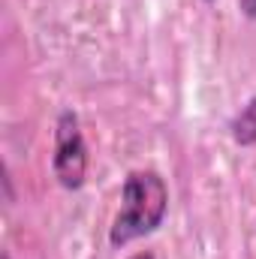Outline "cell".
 Segmentation results:
<instances>
[{
	"mask_svg": "<svg viewBox=\"0 0 256 259\" xmlns=\"http://www.w3.org/2000/svg\"><path fill=\"white\" fill-rule=\"evenodd\" d=\"M169 211L166 178L154 169H133L121 187V208L109 229L112 247H127L130 241L157 232Z\"/></svg>",
	"mask_w": 256,
	"mask_h": 259,
	"instance_id": "6da1fadb",
	"label": "cell"
},
{
	"mask_svg": "<svg viewBox=\"0 0 256 259\" xmlns=\"http://www.w3.org/2000/svg\"><path fill=\"white\" fill-rule=\"evenodd\" d=\"M52 172L64 190H81L88 178V145L81 136L78 115L64 109L55 121V154H52Z\"/></svg>",
	"mask_w": 256,
	"mask_h": 259,
	"instance_id": "7a4b0ae2",
	"label": "cell"
},
{
	"mask_svg": "<svg viewBox=\"0 0 256 259\" xmlns=\"http://www.w3.org/2000/svg\"><path fill=\"white\" fill-rule=\"evenodd\" d=\"M229 136H232V142L241 145V148L256 145V97H250V100L241 106V112L232 118Z\"/></svg>",
	"mask_w": 256,
	"mask_h": 259,
	"instance_id": "3957f363",
	"label": "cell"
},
{
	"mask_svg": "<svg viewBox=\"0 0 256 259\" xmlns=\"http://www.w3.org/2000/svg\"><path fill=\"white\" fill-rule=\"evenodd\" d=\"M238 6H241V15L244 18L256 21V0H238Z\"/></svg>",
	"mask_w": 256,
	"mask_h": 259,
	"instance_id": "277c9868",
	"label": "cell"
},
{
	"mask_svg": "<svg viewBox=\"0 0 256 259\" xmlns=\"http://www.w3.org/2000/svg\"><path fill=\"white\" fill-rule=\"evenodd\" d=\"M130 259H157V256H154L151 250H142V253H133V256H130Z\"/></svg>",
	"mask_w": 256,
	"mask_h": 259,
	"instance_id": "5b68a950",
	"label": "cell"
},
{
	"mask_svg": "<svg viewBox=\"0 0 256 259\" xmlns=\"http://www.w3.org/2000/svg\"><path fill=\"white\" fill-rule=\"evenodd\" d=\"M3 259H12V256H9V253H3Z\"/></svg>",
	"mask_w": 256,
	"mask_h": 259,
	"instance_id": "8992f818",
	"label": "cell"
},
{
	"mask_svg": "<svg viewBox=\"0 0 256 259\" xmlns=\"http://www.w3.org/2000/svg\"><path fill=\"white\" fill-rule=\"evenodd\" d=\"M205 3H214V0H205Z\"/></svg>",
	"mask_w": 256,
	"mask_h": 259,
	"instance_id": "52a82bcc",
	"label": "cell"
}]
</instances>
